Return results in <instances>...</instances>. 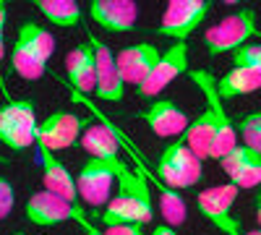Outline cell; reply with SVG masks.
Instances as JSON below:
<instances>
[{
    "mask_svg": "<svg viewBox=\"0 0 261 235\" xmlns=\"http://www.w3.org/2000/svg\"><path fill=\"white\" fill-rule=\"evenodd\" d=\"M232 66L235 68H251V71L261 73V45H243L241 50H235Z\"/></svg>",
    "mask_w": 261,
    "mask_h": 235,
    "instance_id": "cell-26",
    "label": "cell"
},
{
    "mask_svg": "<svg viewBox=\"0 0 261 235\" xmlns=\"http://www.w3.org/2000/svg\"><path fill=\"white\" fill-rule=\"evenodd\" d=\"M261 89V73L251 71V68H230L222 79H217V92L220 97L227 99H238V97H246L251 92Z\"/></svg>",
    "mask_w": 261,
    "mask_h": 235,
    "instance_id": "cell-21",
    "label": "cell"
},
{
    "mask_svg": "<svg viewBox=\"0 0 261 235\" xmlns=\"http://www.w3.org/2000/svg\"><path fill=\"white\" fill-rule=\"evenodd\" d=\"M11 71L27 81H37L47 71V63L42 60V55L37 53V47L29 42V37L24 32L16 34L13 50H11Z\"/></svg>",
    "mask_w": 261,
    "mask_h": 235,
    "instance_id": "cell-19",
    "label": "cell"
},
{
    "mask_svg": "<svg viewBox=\"0 0 261 235\" xmlns=\"http://www.w3.org/2000/svg\"><path fill=\"white\" fill-rule=\"evenodd\" d=\"M34 8L45 16L50 24L60 27V29H73L81 24V6L76 0H34Z\"/></svg>",
    "mask_w": 261,
    "mask_h": 235,
    "instance_id": "cell-22",
    "label": "cell"
},
{
    "mask_svg": "<svg viewBox=\"0 0 261 235\" xmlns=\"http://www.w3.org/2000/svg\"><path fill=\"white\" fill-rule=\"evenodd\" d=\"M6 18H8V6L3 3V0H0V66H3V58H6V39H3ZM0 89H3V94H6V102H8V99H13V97L8 94V89H6V79H3V71H0Z\"/></svg>",
    "mask_w": 261,
    "mask_h": 235,
    "instance_id": "cell-28",
    "label": "cell"
},
{
    "mask_svg": "<svg viewBox=\"0 0 261 235\" xmlns=\"http://www.w3.org/2000/svg\"><path fill=\"white\" fill-rule=\"evenodd\" d=\"M238 134H241L243 144L253 152L261 154V110L258 113H248L238 120Z\"/></svg>",
    "mask_w": 261,
    "mask_h": 235,
    "instance_id": "cell-23",
    "label": "cell"
},
{
    "mask_svg": "<svg viewBox=\"0 0 261 235\" xmlns=\"http://www.w3.org/2000/svg\"><path fill=\"white\" fill-rule=\"evenodd\" d=\"M246 235H261V227L258 230H246Z\"/></svg>",
    "mask_w": 261,
    "mask_h": 235,
    "instance_id": "cell-33",
    "label": "cell"
},
{
    "mask_svg": "<svg viewBox=\"0 0 261 235\" xmlns=\"http://www.w3.org/2000/svg\"><path fill=\"white\" fill-rule=\"evenodd\" d=\"M209 13H212L209 0H170L154 32L172 42H186L206 21Z\"/></svg>",
    "mask_w": 261,
    "mask_h": 235,
    "instance_id": "cell-7",
    "label": "cell"
},
{
    "mask_svg": "<svg viewBox=\"0 0 261 235\" xmlns=\"http://www.w3.org/2000/svg\"><path fill=\"white\" fill-rule=\"evenodd\" d=\"M86 131V123L76 113H50L45 120L37 125V146H45L50 152L58 149H68L76 141H81Z\"/></svg>",
    "mask_w": 261,
    "mask_h": 235,
    "instance_id": "cell-12",
    "label": "cell"
},
{
    "mask_svg": "<svg viewBox=\"0 0 261 235\" xmlns=\"http://www.w3.org/2000/svg\"><path fill=\"white\" fill-rule=\"evenodd\" d=\"M253 154H258V152H253V149H248L246 144H238L235 149H232V152L230 154H225L222 160H220V167H222V173L227 175V178H232L235 173H238V170H241Z\"/></svg>",
    "mask_w": 261,
    "mask_h": 235,
    "instance_id": "cell-25",
    "label": "cell"
},
{
    "mask_svg": "<svg viewBox=\"0 0 261 235\" xmlns=\"http://www.w3.org/2000/svg\"><path fill=\"white\" fill-rule=\"evenodd\" d=\"M27 220L37 227H55L63 222H81L86 215L79 204H71L68 199L55 196L50 191H37L29 196L27 206Z\"/></svg>",
    "mask_w": 261,
    "mask_h": 235,
    "instance_id": "cell-9",
    "label": "cell"
},
{
    "mask_svg": "<svg viewBox=\"0 0 261 235\" xmlns=\"http://www.w3.org/2000/svg\"><path fill=\"white\" fill-rule=\"evenodd\" d=\"M238 194H241V188L227 180V183H220V186L199 191L196 206H199L201 217L209 220L220 232H225V235H246L241 220L232 215V204H235Z\"/></svg>",
    "mask_w": 261,
    "mask_h": 235,
    "instance_id": "cell-6",
    "label": "cell"
},
{
    "mask_svg": "<svg viewBox=\"0 0 261 235\" xmlns=\"http://www.w3.org/2000/svg\"><path fill=\"white\" fill-rule=\"evenodd\" d=\"M102 235H146L144 225H134V222H110L105 225Z\"/></svg>",
    "mask_w": 261,
    "mask_h": 235,
    "instance_id": "cell-29",
    "label": "cell"
},
{
    "mask_svg": "<svg viewBox=\"0 0 261 235\" xmlns=\"http://www.w3.org/2000/svg\"><path fill=\"white\" fill-rule=\"evenodd\" d=\"M230 183L238 186V188H256V186L261 183V154H253V157L230 178Z\"/></svg>",
    "mask_w": 261,
    "mask_h": 235,
    "instance_id": "cell-24",
    "label": "cell"
},
{
    "mask_svg": "<svg viewBox=\"0 0 261 235\" xmlns=\"http://www.w3.org/2000/svg\"><path fill=\"white\" fill-rule=\"evenodd\" d=\"M94 45V53H97V99L102 102H120L123 99V79H120V71H118V63H115V53L105 45L102 39H97L92 32L86 34Z\"/></svg>",
    "mask_w": 261,
    "mask_h": 235,
    "instance_id": "cell-17",
    "label": "cell"
},
{
    "mask_svg": "<svg viewBox=\"0 0 261 235\" xmlns=\"http://www.w3.org/2000/svg\"><path fill=\"white\" fill-rule=\"evenodd\" d=\"M256 222L261 227V194H256Z\"/></svg>",
    "mask_w": 261,
    "mask_h": 235,
    "instance_id": "cell-32",
    "label": "cell"
},
{
    "mask_svg": "<svg viewBox=\"0 0 261 235\" xmlns=\"http://www.w3.org/2000/svg\"><path fill=\"white\" fill-rule=\"evenodd\" d=\"M136 118L144 120L160 139H180L191 125L188 115L172 99H154L146 110L136 113Z\"/></svg>",
    "mask_w": 261,
    "mask_h": 235,
    "instance_id": "cell-13",
    "label": "cell"
},
{
    "mask_svg": "<svg viewBox=\"0 0 261 235\" xmlns=\"http://www.w3.org/2000/svg\"><path fill=\"white\" fill-rule=\"evenodd\" d=\"M37 149H39V160H42V186H45V191L68 199L71 204H79L76 178L71 175V170L58 160L55 152H50L45 146H37Z\"/></svg>",
    "mask_w": 261,
    "mask_h": 235,
    "instance_id": "cell-18",
    "label": "cell"
},
{
    "mask_svg": "<svg viewBox=\"0 0 261 235\" xmlns=\"http://www.w3.org/2000/svg\"><path fill=\"white\" fill-rule=\"evenodd\" d=\"M188 79L193 81V87L204 94V108L214 115V125H217V139H214V154L212 160L220 162L225 154H230L232 149L238 146V131H235V123L230 120L227 110H225V99L217 92V79L204 71V68H191Z\"/></svg>",
    "mask_w": 261,
    "mask_h": 235,
    "instance_id": "cell-3",
    "label": "cell"
},
{
    "mask_svg": "<svg viewBox=\"0 0 261 235\" xmlns=\"http://www.w3.org/2000/svg\"><path fill=\"white\" fill-rule=\"evenodd\" d=\"M157 178L175 191L193 188L201 180V160L191 152L183 139H175L157 157Z\"/></svg>",
    "mask_w": 261,
    "mask_h": 235,
    "instance_id": "cell-5",
    "label": "cell"
},
{
    "mask_svg": "<svg viewBox=\"0 0 261 235\" xmlns=\"http://www.w3.org/2000/svg\"><path fill=\"white\" fill-rule=\"evenodd\" d=\"M13 235H24V232H13Z\"/></svg>",
    "mask_w": 261,
    "mask_h": 235,
    "instance_id": "cell-35",
    "label": "cell"
},
{
    "mask_svg": "<svg viewBox=\"0 0 261 235\" xmlns=\"http://www.w3.org/2000/svg\"><path fill=\"white\" fill-rule=\"evenodd\" d=\"M248 39H261V29L256 24L253 8H238L235 13L225 16L220 24H214L204 32V47L209 55H225L241 50Z\"/></svg>",
    "mask_w": 261,
    "mask_h": 235,
    "instance_id": "cell-2",
    "label": "cell"
},
{
    "mask_svg": "<svg viewBox=\"0 0 261 235\" xmlns=\"http://www.w3.org/2000/svg\"><path fill=\"white\" fill-rule=\"evenodd\" d=\"M115 170L110 165H105L94 157H86L84 165L79 167V175H76V191H79V199L92 206H107L113 201V191H115Z\"/></svg>",
    "mask_w": 261,
    "mask_h": 235,
    "instance_id": "cell-8",
    "label": "cell"
},
{
    "mask_svg": "<svg viewBox=\"0 0 261 235\" xmlns=\"http://www.w3.org/2000/svg\"><path fill=\"white\" fill-rule=\"evenodd\" d=\"M37 110L32 99H8L0 105V144L13 152L37 144Z\"/></svg>",
    "mask_w": 261,
    "mask_h": 235,
    "instance_id": "cell-4",
    "label": "cell"
},
{
    "mask_svg": "<svg viewBox=\"0 0 261 235\" xmlns=\"http://www.w3.org/2000/svg\"><path fill=\"white\" fill-rule=\"evenodd\" d=\"M79 225L84 227V232H86V235H102V230H99V227H97V225H94V222H92L89 217H84V220H81Z\"/></svg>",
    "mask_w": 261,
    "mask_h": 235,
    "instance_id": "cell-30",
    "label": "cell"
},
{
    "mask_svg": "<svg viewBox=\"0 0 261 235\" xmlns=\"http://www.w3.org/2000/svg\"><path fill=\"white\" fill-rule=\"evenodd\" d=\"M102 118V115H99ZM81 149L89 157L105 162V165H110L115 173H120V170H128L130 165L120 157V144H123V136L115 131V125H110L105 118L99 123H92V125H86V131L81 136Z\"/></svg>",
    "mask_w": 261,
    "mask_h": 235,
    "instance_id": "cell-10",
    "label": "cell"
},
{
    "mask_svg": "<svg viewBox=\"0 0 261 235\" xmlns=\"http://www.w3.org/2000/svg\"><path fill=\"white\" fill-rule=\"evenodd\" d=\"M149 235H178V232H175V227H172V225H157Z\"/></svg>",
    "mask_w": 261,
    "mask_h": 235,
    "instance_id": "cell-31",
    "label": "cell"
},
{
    "mask_svg": "<svg viewBox=\"0 0 261 235\" xmlns=\"http://www.w3.org/2000/svg\"><path fill=\"white\" fill-rule=\"evenodd\" d=\"M188 42H172V45L162 53L160 63L154 66L141 87H136L139 97H157L162 89H167V84H172L178 76L188 73Z\"/></svg>",
    "mask_w": 261,
    "mask_h": 235,
    "instance_id": "cell-11",
    "label": "cell"
},
{
    "mask_svg": "<svg viewBox=\"0 0 261 235\" xmlns=\"http://www.w3.org/2000/svg\"><path fill=\"white\" fill-rule=\"evenodd\" d=\"M115 178H118V196L107 204L105 212L99 215L102 225H110V222L149 225L151 217H154L149 178L134 167L120 170V173H115Z\"/></svg>",
    "mask_w": 261,
    "mask_h": 235,
    "instance_id": "cell-1",
    "label": "cell"
},
{
    "mask_svg": "<svg viewBox=\"0 0 261 235\" xmlns=\"http://www.w3.org/2000/svg\"><path fill=\"white\" fill-rule=\"evenodd\" d=\"M65 79H68L71 89L84 97L97 92V53L89 37H86V42L76 45L65 58Z\"/></svg>",
    "mask_w": 261,
    "mask_h": 235,
    "instance_id": "cell-16",
    "label": "cell"
},
{
    "mask_svg": "<svg viewBox=\"0 0 261 235\" xmlns=\"http://www.w3.org/2000/svg\"><path fill=\"white\" fill-rule=\"evenodd\" d=\"M13 204H16L13 186H11V180H8V178H3V175H0V222L11 217Z\"/></svg>",
    "mask_w": 261,
    "mask_h": 235,
    "instance_id": "cell-27",
    "label": "cell"
},
{
    "mask_svg": "<svg viewBox=\"0 0 261 235\" xmlns=\"http://www.w3.org/2000/svg\"><path fill=\"white\" fill-rule=\"evenodd\" d=\"M160 58H162V50L157 45H151V42H139V45L123 47L115 55V63H118V71H120L123 84L141 87L144 79L154 71Z\"/></svg>",
    "mask_w": 261,
    "mask_h": 235,
    "instance_id": "cell-14",
    "label": "cell"
},
{
    "mask_svg": "<svg viewBox=\"0 0 261 235\" xmlns=\"http://www.w3.org/2000/svg\"><path fill=\"white\" fill-rule=\"evenodd\" d=\"M89 18L97 27L113 34H125L136 29L139 6L134 0H92L89 3Z\"/></svg>",
    "mask_w": 261,
    "mask_h": 235,
    "instance_id": "cell-15",
    "label": "cell"
},
{
    "mask_svg": "<svg viewBox=\"0 0 261 235\" xmlns=\"http://www.w3.org/2000/svg\"><path fill=\"white\" fill-rule=\"evenodd\" d=\"M8 162V157H3V154H0V165H6Z\"/></svg>",
    "mask_w": 261,
    "mask_h": 235,
    "instance_id": "cell-34",
    "label": "cell"
},
{
    "mask_svg": "<svg viewBox=\"0 0 261 235\" xmlns=\"http://www.w3.org/2000/svg\"><path fill=\"white\" fill-rule=\"evenodd\" d=\"M188 149L199 157V160H212L214 154V139H217V125H214V115L204 108L199 115H196L188 125V131L180 136Z\"/></svg>",
    "mask_w": 261,
    "mask_h": 235,
    "instance_id": "cell-20",
    "label": "cell"
}]
</instances>
